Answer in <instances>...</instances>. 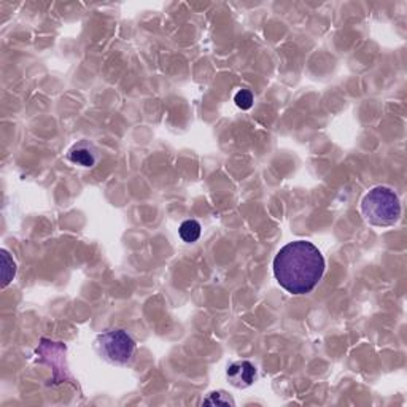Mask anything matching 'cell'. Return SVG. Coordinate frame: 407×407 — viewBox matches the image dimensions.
<instances>
[{
    "label": "cell",
    "mask_w": 407,
    "mask_h": 407,
    "mask_svg": "<svg viewBox=\"0 0 407 407\" xmlns=\"http://www.w3.org/2000/svg\"><path fill=\"white\" fill-rule=\"evenodd\" d=\"M16 275V263H14L12 256L8 255L7 250H2V286H8L12 280Z\"/></svg>",
    "instance_id": "cell-6"
},
{
    "label": "cell",
    "mask_w": 407,
    "mask_h": 407,
    "mask_svg": "<svg viewBox=\"0 0 407 407\" xmlns=\"http://www.w3.org/2000/svg\"><path fill=\"white\" fill-rule=\"evenodd\" d=\"M361 213L373 226H379V228L393 226L401 217L399 198L393 189L375 187L361 200Z\"/></svg>",
    "instance_id": "cell-2"
},
{
    "label": "cell",
    "mask_w": 407,
    "mask_h": 407,
    "mask_svg": "<svg viewBox=\"0 0 407 407\" xmlns=\"http://www.w3.org/2000/svg\"><path fill=\"white\" fill-rule=\"evenodd\" d=\"M226 375L235 388H247L256 379V368L250 361H235L229 366Z\"/></svg>",
    "instance_id": "cell-4"
},
{
    "label": "cell",
    "mask_w": 407,
    "mask_h": 407,
    "mask_svg": "<svg viewBox=\"0 0 407 407\" xmlns=\"http://www.w3.org/2000/svg\"><path fill=\"white\" fill-rule=\"evenodd\" d=\"M204 406H231L234 407L235 403L234 399L231 398L228 393H224V391H213V393H210L207 398L202 401Z\"/></svg>",
    "instance_id": "cell-8"
},
{
    "label": "cell",
    "mask_w": 407,
    "mask_h": 407,
    "mask_svg": "<svg viewBox=\"0 0 407 407\" xmlns=\"http://www.w3.org/2000/svg\"><path fill=\"white\" fill-rule=\"evenodd\" d=\"M95 349L105 361L112 364H128L135 355V342L123 329H110L99 334Z\"/></svg>",
    "instance_id": "cell-3"
},
{
    "label": "cell",
    "mask_w": 407,
    "mask_h": 407,
    "mask_svg": "<svg viewBox=\"0 0 407 407\" xmlns=\"http://www.w3.org/2000/svg\"><path fill=\"white\" fill-rule=\"evenodd\" d=\"M69 159L73 164L82 165V167H93L97 163V152H95L94 145L82 140V142L75 143L69 152Z\"/></svg>",
    "instance_id": "cell-5"
},
{
    "label": "cell",
    "mask_w": 407,
    "mask_h": 407,
    "mask_svg": "<svg viewBox=\"0 0 407 407\" xmlns=\"http://www.w3.org/2000/svg\"><path fill=\"white\" fill-rule=\"evenodd\" d=\"M234 102L239 108L248 110L251 108V105H253V94H251V91H248V89H240V91L235 94Z\"/></svg>",
    "instance_id": "cell-9"
},
{
    "label": "cell",
    "mask_w": 407,
    "mask_h": 407,
    "mask_svg": "<svg viewBox=\"0 0 407 407\" xmlns=\"http://www.w3.org/2000/svg\"><path fill=\"white\" fill-rule=\"evenodd\" d=\"M325 259L307 240H294L280 248L274 258V275L288 293L299 296L312 291L323 277Z\"/></svg>",
    "instance_id": "cell-1"
},
{
    "label": "cell",
    "mask_w": 407,
    "mask_h": 407,
    "mask_svg": "<svg viewBox=\"0 0 407 407\" xmlns=\"http://www.w3.org/2000/svg\"><path fill=\"white\" fill-rule=\"evenodd\" d=\"M200 235V224L196 220H187L180 226V237L187 244H193Z\"/></svg>",
    "instance_id": "cell-7"
}]
</instances>
